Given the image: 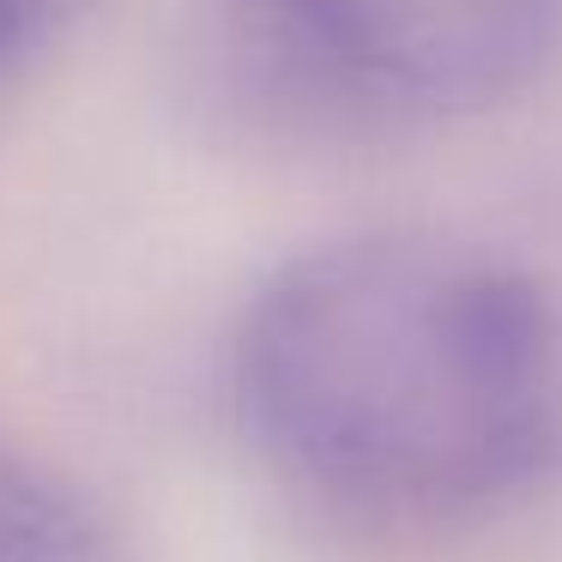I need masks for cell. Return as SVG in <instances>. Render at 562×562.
Returning <instances> with one entry per match:
<instances>
[{"mask_svg": "<svg viewBox=\"0 0 562 562\" xmlns=\"http://www.w3.org/2000/svg\"><path fill=\"white\" fill-rule=\"evenodd\" d=\"M91 0H0V86L25 74Z\"/></svg>", "mask_w": 562, "mask_h": 562, "instance_id": "obj_4", "label": "cell"}, {"mask_svg": "<svg viewBox=\"0 0 562 562\" xmlns=\"http://www.w3.org/2000/svg\"><path fill=\"white\" fill-rule=\"evenodd\" d=\"M0 562H127L110 514L7 429H0Z\"/></svg>", "mask_w": 562, "mask_h": 562, "instance_id": "obj_3", "label": "cell"}, {"mask_svg": "<svg viewBox=\"0 0 562 562\" xmlns=\"http://www.w3.org/2000/svg\"><path fill=\"white\" fill-rule=\"evenodd\" d=\"M248 448L296 490L400 520L490 514L562 460V315L441 231H357L272 267L231 333Z\"/></svg>", "mask_w": 562, "mask_h": 562, "instance_id": "obj_1", "label": "cell"}, {"mask_svg": "<svg viewBox=\"0 0 562 562\" xmlns=\"http://www.w3.org/2000/svg\"><path fill=\"white\" fill-rule=\"evenodd\" d=\"M327 98L448 122L520 98L562 49V0H243Z\"/></svg>", "mask_w": 562, "mask_h": 562, "instance_id": "obj_2", "label": "cell"}]
</instances>
